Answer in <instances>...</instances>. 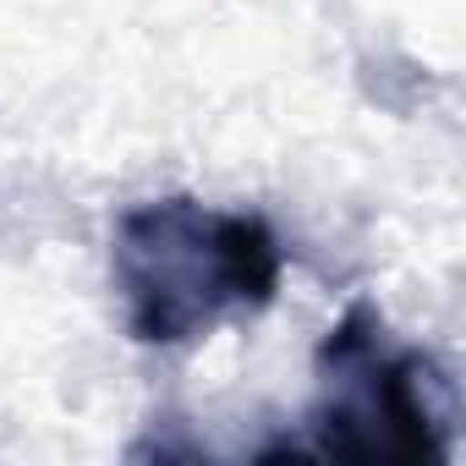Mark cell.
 Segmentation results:
<instances>
[{
    "label": "cell",
    "instance_id": "obj_1",
    "mask_svg": "<svg viewBox=\"0 0 466 466\" xmlns=\"http://www.w3.org/2000/svg\"><path fill=\"white\" fill-rule=\"evenodd\" d=\"M286 253L264 214L203 198L132 203L110 230V280L137 346H192L237 313H264Z\"/></svg>",
    "mask_w": 466,
    "mask_h": 466
},
{
    "label": "cell",
    "instance_id": "obj_2",
    "mask_svg": "<svg viewBox=\"0 0 466 466\" xmlns=\"http://www.w3.org/2000/svg\"><path fill=\"white\" fill-rule=\"evenodd\" d=\"M319 395L308 411V455L335 461H444L450 406L444 373L400 346L384 313L357 297L319 346Z\"/></svg>",
    "mask_w": 466,
    "mask_h": 466
}]
</instances>
